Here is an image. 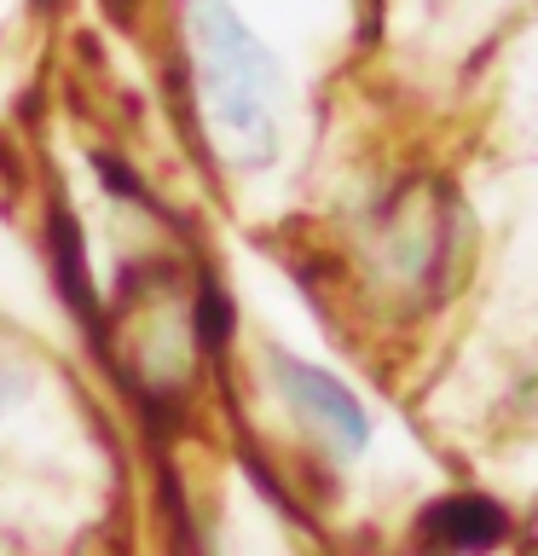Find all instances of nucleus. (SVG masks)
I'll use <instances>...</instances> for the list:
<instances>
[{
  "mask_svg": "<svg viewBox=\"0 0 538 556\" xmlns=\"http://www.w3.org/2000/svg\"><path fill=\"white\" fill-rule=\"evenodd\" d=\"M191 81L208 134L232 163H267L278 151V104H284V76L278 59L255 41V29L226 7V0H191Z\"/></svg>",
  "mask_w": 538,
  "mask_h": 556,
  "instance_id": "nucleus-1",
  "label": "nucleus"
},
{
  "mask_svg": "<svg viewBox=\"0 0 538 556\" xmlns=\"http://www.w3.org/2000/svg\"><path fill=\"white\" fill-rule=\"evenodd\" d=\"M272 382H278V394L290 400V412H302L307 424L324 429L336 446H347V452L371 446V417H364V406L330 371H319V365H307V359H290V354H272Z\"/></svg>",
  "mask_w": 538,
  "mask_h": 556,
  "instance_id": "nucleus-2",
  "label": "nucleus"
},
{
  "mask_svg": "<svg viewBox=\"0 0 538 556\" xmlns=\"http://www.w3.org/2000/svg\"><path fill=\"white\" fill-rule=\"evenodd\" d=\"M440 255H446V208L440 198H411L394 208V220L382 226V273L394 285H428L440 273Z\"/></svg>",
  "mask_w": 538,
  "mask_h": 556,
  "instance_id": "nucleus-3",
  "label": "nucleus"
},
{
  "mask_svg": "<svg viewBox=\"0 0 538 556\" xmlns=\"http://www.w3.org/2000/svg\"><path fill=\"white\" fill-rule=\"evenodd\" d=\"M417 539H423L428 556H475L503 539V516L486 498H440V504H428Z\"/></svg>",
  "mask_w": 538,
  "mask_h": 556,
  "instance_id": "nucleus-4",
  "label": "nucleus"
},
{
  "mask_svg": "<svg viewBox=\"0 0 538 556\" xmlns=\"http://www.w3.org/2000/svg\"><path fill=\"white\" fill-rule=\"evenodd\" d=\"M0 394H7V365H0Z\"/></svg>",
  "mask_w": 538,
  "mask_h": 556,
  "instance_id": "nucleus-5",
  "label": "nucleus"
}]
</instances>
